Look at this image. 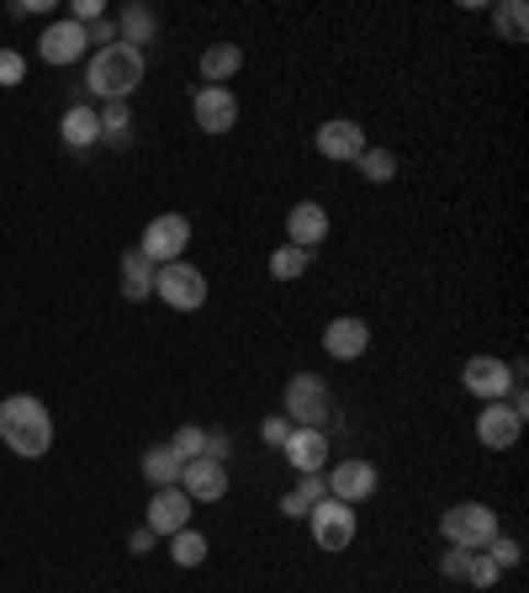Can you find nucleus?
Here are the masks:
<instances>
[{
    "label": "nucleus",
    "instance_id": "obj_1",
    "mask_svg": "<svg viewBox=\"0 0 529 593\" xmlns=\"http://www.w3.org/2000/svg\"><path fill=\"white\" fill-rule=\"evenodd\" d=\"M0 440H5V450L37 461V456H48V445H54V414H48L32 392H16V398L0 403Z\"/></svg>",
    "mask_w": 529,
    "mask_h": 593
},
{
    "label": "nucleus",
    "instance_id": "obj_2",
    "mask_svg": "<svg viewBox=\"0 0 529 593\" xmlns=\"http://www.w3.org/2000/svg\"><path fill=\"white\" fill-rule=\"evenodd\" d=\"M138 86H144V54H138V48L112 43V48H95L86 59V90H95V96L127 101Z\"/></svg>",
    "mask_w": 529,
    "mask_h": 593
},
{
    "label": "nucleus",
    "instance_id": "obj_3",
    "mask_svg": "<svg viewBox=\"0 0 529 593\" xmlns=\"http://www.w3.org/2000/svg\"><path fill=\"white\" fill-rule=\"evenodd\" d=\"M440 535L450 540V546H461V551H487V540L498 535V514L487 504H455L440 514Z\"/></svg>",
    "mask_w": 529,
    "mask_h": 593
},
{
    "label": "nucleus",
    "instance_id": "obj_4",
    "mask_svg": "<svg viewBox=\"0 0 529 593\" xmlns=\"http://www.w3.org/2000/svg\"><path fill=\"white\" fill-rule=\"evenodd\" d=\"M154 296L176 313H196L206 302V276L191 260H170V266L154 270Z\"/></svg>",
    "mask_w": 529,
    "mask_h": 593
},
{
    "label": "nucleus",
    "instance_id": "obj_5",
    "mask_svg": "<svg viewBox=\"0 0 529 593\" xmlns=\"http://www.w3.org/2000/svg\"><path fill=\"white\" fill-rule=\"evenodd\" d=\"M328 414H334V398H328L324 377L302 371V377L286 382V418H292L296 429H324Z\"/></svg>",
    "mask_w": 529,
    "mask_h": 593
},
{
    "label": "nucleus",
    "instance_id": "obj_6",
    "mask_svg": "<svg viewBox=\"0 0 529 593\" xmlns=\"http://www.w3.org/2000/svg\"><path fill=\"white\" fill-rule=\"evenodd\" d=\"M307 530H313V546L318 551H350V540H354V508L350 504H339V499H318V504L307 508Z\"/></svg>",
    "mask_w": 529,
    "mask_h": 593
},
{
    "label": "nucleus",
    "instance_id": "obj_7",
    "mask_svg": "<svg viewBox=\"0 0 529 593\" xmlns=\"http://www.w3.org/2000/svg\"><path fill=\"white\" fill-rule=\"evenodd\" d=\"M185 244H191V217H180V212H159V217L144 228V238H138V249H144L154 266H170V260H180V255H185Z\"/></svg>",
    "mask_w": 529,
    "mask_h": 593
},
{
    "label": "nucleus",
    "instance_id": "obj_8",
    "mask_svg": "<svg viewBox=\"0 0 529 593\" xmlns=\"http://www.w3.org/2000/svg\"><path fill=\"white\" fill-rule=\"evenodd\" d=\"M376 467L365 461V456H350V461H339V467H328L324 477V488H328V499H339V504H365L371 493H376Z\"/></svg>",
    "mask_w": 529,
    "mask_h": 593
},
{
    "label": "nucleus",
    "instance_id": "obj_9",
    "mask_svg": "<svg viewBox=\"0 0 529 593\" xmlns=\"http://www.w3.org/2000/svg\"><path fill=\"white\" fill-rule=\"evenodd\" d=\"M90 54V37H86V27L80 22H54V27L37 37V59L43 64H54V69H64V64H80Z\"/></svg>",
    "mask_w": 529,
    "mask_h": 593
},
{
    "label": "nucleus",
    "instance_id": "obj_10",
    "mask_svg": "<svg viewBox=\"0 0 529 593\" xmlns=\"http://www.w3.org/2000/svg\"><path fill=\"white\" fill-rule=\"evenodd\" d=\"M461 382H466L471 398H482V403H503L508 387H514V371H508V360H498V356H471L466 371H461Z\"/></svg>",
    "mask_w": 529,
    "mask_h": 593
},
{
    "label": "nucleus",
    "instance_id": "obj_11",
    "mask_svg": "<svg viewBox=\"0 0 529 593\" xmlns=\"http://www.w3.org/2000/svg\"><path fill=\"white\" fill-rule=\"evenodd\" d=\"M180 493L191 499V504H217V499H228V467L223 461H185L180 467Z\"/></svg>",
    "mask_w": 529,
    "mask_h": 593
},
{
    "label": "nucleus",
    "instance_id": "obj_12",
    "mask_svg": "<svg viewBox=\"0 0 529 593\" xmlns=\"http://www.w3.org/2000/svg\"><path fill=\"white\" fill-rule=\"evenodd\" d=\"M191 499L180 493V488H154V499H148V519H144V530H154L159 540H170L176 530H185L191 525Z\"/></svg>",
    "mask_w": 529,
    "mask_h": 593
},
{
    "label": "nucleus",
    "instance_id": "obj_13",
    "mask_svg": "<svg viewBox=\"0 0 529 593\" xmlns=\"http://www.w3.org/2000/svg\"><path fill=\"white\" fill-rule=\"evenodd\" d=\"M191 112H196V127L217 138V133H228L238 122V96L228 86H202L196 101H191Z\"/></svg>",
    "mask_w": 529,
    "mask_h": 593
},
{
    "label": "nucleus",
    "instance_id": "obj_14",
    "mask_svg": "<svg viewBox=\"0 0 529 593\" xmlns=\"http://www.w3.org/2000/svg\"><path fill=\"white\" fill-rule=\"evenodd\" d=\"M313 144H318V154L324 159H345V165H354L360 154H365V127L350 118H328L318 133H313Z\"/></svg>",
    "mask_w": 529,
    "mask_h": 593
},
{
    "label": "nucleus",
    "instance_id": "obj_15",
    "mask_svg": "<svg viewBox=\"0 0 529 593\" xmlns=\"http://www.w3.org/2000/svg\"><path fill=\"white\" fill-rule=\"evenodd\" d=\"M519 435H525V414H514L508 403H482L476 440L487 445V450H508V445H519Z\"/></svg>",
    "mask_w": 529,
    "mask_h": 593
},
{
    "label": "nucleus",
    "instance_id": "obj_16",
    "mask_svg": "<svg viewBox=\"0 0 529 593\" xmlns=\"http://www.w3.org/2000/svg\"><path fill=\"white\" fill-rule=\"evenodd\" d=\"M324 350L328 360H360L365 350H371V324L365 318H328L324 328Z\"/></svg>",
    "mask_w": 529,
    "mask_h": 593
},
{
    "label": "nucleus",
    "instance_id": "obj_17",
    "mask_svg": "<svg viewBox=\"0 0 529 593\" xmlns=\"http://www.w3.org/2000/svg\"><path fill=\"white\" fill-rule=\"evenodd\" d=\"M281 450H286V461H292L302 477L324 472L328 467V429H292Z\"/></svg>",
    "mask_w": 529,
    "mask_h": 593
},
{
    "label": "nucleus",
    "instance_id": "obj_18",
    "mask_svg": "<svg viewBox=\"0 0 529 593\" xmlns=\"http://www.w3.org/2000/svg\"><path fill=\"white\" fill-rule=\"evenodd\" d=\"M328 238V208L324 202H296L286 212V244L296 249H313V244H324Z\"/></svg>",
    "mask_w": 529,
    "mask_h": 593
},
{
    "label": "nucleus",
    "instance_id": "obj_19",
    "mask_svg": "<svg viewBox=\"0 0 529 593\" xmlns=\"http://www.w3.org/2000/svg\"><path fill=\"white\" fill-rule=\"evenodd\" d=\"M154 260H148L144 249H127V255H122V296H127V302H148V296H154Z\"/></svg>",
    "mask_w": 529,
    "mask_h": 593
},
{
    "label": "nucleus",
    "instance_id": "obj_20",
    "mask_svg": "<svg viewBox=\"0 0 529 593\" xmlns=\"http://www.w3.org/2000/svg\"><path fill=\"white\" fill-rule=\"evenodd\" d=\"M154 37H159V16H154L148 5H122L117 43H127V48H138V54H144V43H154Z\"/></svg>",
    "mask_w": 529,
    "mask_h": 593
},
{
    "label": "nucleus",
    "instance_id": "obj_21",
    "mask_svg": "<svg viewBox=\"0 0 529 593\" xmlns=\"http://www.w3.org/2000/svg\"><path fill=\"white\" fill-rule=\"evenodd\" d=\"M238 69H244V48H238V43H212V48H202V80L206 86L234 80Z\"/></svg>",
    "mask_w": 529,
    "mask_h": 593
},
{
    "label": "nucleus",
    "instance_id": "obj_22",
    "mask_svg": "<svg viewBox=\"0 0 529 593\" xmlns=\"http://www.w3.org/2000/svg\"><path fill=\"white\" fill-rule=\"evenodd\" d=\"M59 138L69 148H90L101 138V112H90V107H69L59 118Z\"/></svg>",
    "mask_w": 529,
    "mask_h": 593
},
{
    "label": "nucleus",
    "instance_id": "obj_23",
    "mask_svg": "<svg viewBox=\"0 0 529 593\" xmlns=\"http://www.w3.org/2000/svg\"><path fill=\"white\" fill-rule=\"evenodd\" d=\"M180 467H185V461H180L170 445H154V450H144V477L154 482V488H176Z\"/></svg>",
    "mask_w": 529,
    "mask_h": 593
},
{
    "label": "nucleus",
    "instance_id": "obj_24",
    "mask_svg": "<svg viewBox=\"0 0 529 593\" xmlns=\"http://www.w3.org/2000/svg\"><path fill=\"white\" fill-rule=\"evenodd\" d=\"M318 499H328V488H324V477L313 472V477H302L292 493L281 499V514H286V519H307V508L318 504Z\"/></svg>",
    "mask_w": 529,
    "mask_h": 593
},
{
    "label": "nucleus",
    "instance_id": "obj_25",
    "mask_svg": "<svg viewBox=\"0 0 529 593\" xmlns=\"http://www.w3.org/2000/svg\"><path fill=\"white\" fill-rule=\"evenodd\" d=\"M307 266H313V249H296V244L270 249V276L275 281H296V276H307Z\"/></svg>",
    "mask_w": 529,
    "mask_h": 593
},
{
    "label": "nucleus",
    "instance_id": "obj_26",
    "mask_svg": "<svg viewBox=\"0 0 529 593\" xmlns=\"http://www.w3.org/2000/svg\"><path fill=\"white\" fill-rule=\"evenodd\" d=\"M170 557H176V567H202L206 562V535L202 530H176L170 535Z\"/></svg>",
    "mask_w": 529,
    "mask_h": 593
},
{
    "label": "nucleus",
    "instance_id": "obj_27",
    "mask_svg": "<svg viewBox=\"0 0 529 593\" xmlns=\"http://www.w3.org/2000/svg\"><path fill=\"white\" fill-rule=\"evenodd\" d=\"M525 0H503L498 11H493V27H498L503 43H525Z\"/></svg>",
    "mask_w": 529,
    "mask_h": 593
},
{
    "label": "nucleus",
    "instance_id": "obj_28",
    "mask_svg": "<svg viewBox=\"0 0 529 593\" xmlns=\"http://www.w3.org/2000/svg\"><path fill=\"white\" fill-rule=\"evenodd\" d=\"M354 165H360V176L371 180V186H386V180L397 176V154L392 148H365Z\"/></svg>",
    "mask_w": 529,
    "mask_h": 593
},
{
    "label": "nucleus",
    "instance_id": "obj_29",
    "mask_svg": "<svg viewBox=\"0 0 529 593\" xmlns=\"http://www.w3.org/2000/svg\"><path fill=\"white\" fill-rule=\"evenodd\" d=\"M487 562L498 567V572H514V567L525 562V546H519V540H514V535H493V540H487Z\"/></svg>",
    "mask_w": 529,
    "mask_h": 593
},
{
    "label": "nucleus",
    "instance_id": "obj_30",
    "mask_svg": "<svg viewBox=\"0 0 529 593\" xmlns=\"http://www.w3.org/2000/svg\"><path fill=\"white\" fill-rule=\"evenodd\" d=\"M170 450H176L180 461H202V456H206V429H202V424H180L176 440H170Z\"/></svg>",
    "mask_w": 529,
    "mask_h": 593
},
{
    "label": "nucleus",
    "instance_id": "obj_31",
    "mask_svg": "<svg viewBox=\"0 0 529 593\" xmlns=\"http://www.w3.org/2000/svg\"><path fill=\"white\" fill-rule=\"evenodd\" d=\"M127 127H133V112H127V101H112V107L101 112V138H112V144H127Z\"/></svg>",
    "mask_w": 529,
    "mask_h": 593
},
{
    "label": "nucleus",
    "instance_id": "obj_32",
    "mask_svg": "<svg viewBox=\"0 0 529 593\" xmlns=\"http://www.w3.org/2000/svg\"><path fill=\"white\" fill-rule=\"evenodd\" d=\"M498 567L487 562V551H471V562H466V583L471 589H498Z\"/></svg>",
    "mask_w": 529,
    "mask_h": 593
},
{
    "label": "nucleus",
    "instance_id": "obj_33",
    "mask_svg": "<svg viewBox=\"0 0 529 593\" xmlns=\"http://www.w3.org/2000/svg\"><path fill=\"white\" fill-rule=\"evenodd\" d=\"M27 80V59L16 48H0V86H22Z\"/></svg>",
    "mask_w": 529,
    "mask_h": 593
},
{
    "label": "nucleus",
    "instance_id": "obj_34",
    "mask_svg": "<svg viewBox=\"0 0 529 593\" xmlns=\"http://www.w3.org/2000/svg\"><path fill=\"white\" fill-rule=\"evenodd\" d=\"M286 435H292V424H286V414H270V418L260 424V440H264V445H275V450L286 445Z\"/></svg>",
    "mask_w": 529,
    "mask_h": 593
},
{
    "label": "nucleus",
    "instance_id": "obj_35",
    "mask_svg": "<svg viewBox=\"0 0 529 593\" xmlns=\"http://www.w3.org/2000/svg\"><path fill=\"white\" fill-rule=\"evenodd\" d=\"M106 16V5L101 0H75V11H69V22H80V27H95Z\"/></svg>",
    "mask_w": 529,
    "mask_h": 593
},
{
    "label": "nucleus",
    "instance_id": "obj_36",
    "mask_svg": "<svg viewBox=\"0 0 529 593\" xmlns=\"http://www.w3.org/2000/svg\"><path fill=\"white\" fill-rule=\"evenodd\" d=\"M466 562H471V551H461V546H450L440 557V572L444 578H466Z\"/></svg>",
    "mask_w": 529,
    "mask_h": 593
},
{
    "label": "nucleus",
    "instance_id": "obj_37",
    "mask_svg": "<svg viewBox=\"0 0 529 593\" xmlns=\"http://www.w3.org/2000/svg\"><path fill=\"white\" fill-rule=\"evenodd\" d=\"M86 37L95 43V48H112V43H117V22H106V16H101L95 27H86Z\"/></svg>",
    "mask_w": 529,
    "mask_h": 593
},
{
    "label": "nucleus",
    "instance_id": "obj_38",
    "mask_svg": "<svg viewBox=\"0 0 529 593\" xmlns=\"http://www.w3.org/2000/svg\"><path fill=\"white\" fill-rule=\"evenodd\" d=\"M154 546H159V535H154V530H144V525H138V530L127 535V551H133V557H148Z\"/></svg>",
    "mask_w": 529,
    "mask_h": 593
},
{
    "label": "nucleus",
    "instance_id": "obj_39",
    "mask_svg": "<svg viewBox=\"0 0 529 593\" xmlns=\"http://www.w3.org/2000/svg\"><path fill=\"white\" fill-rule=\"evenodd\" d=\"M206 461H223L228 467V435H206Z\"/></svg>",
    "mask_w": 529,
    "mask_h": 593
},
{
    "label": "nucleus",
    "instance_id": "obj_40",
    "mask_svg": "<svg viewBox=\"0 0 529 593\" xmlns=\"http://www.w3.org/2000/svg\"><path fill=\"white\" fill-rule=\"evenodd\" d=\"M48 5H54V0H16L11 16H32V11H48Z\"/></svg>",
    "mask_w": 529,
    "mask_h": 593
}]
</instances>
